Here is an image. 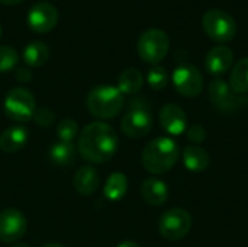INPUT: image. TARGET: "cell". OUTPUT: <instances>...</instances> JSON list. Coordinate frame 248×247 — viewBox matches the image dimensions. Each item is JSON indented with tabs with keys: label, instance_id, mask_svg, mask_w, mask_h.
Returning a JSON list of instances; mask_svg holds the SVG:
<instances>
[{
	"label": "cell",
	"instance_id": "6da1fadb",
	"mask_svg": "<svg viewBox=\"0 0 248 247\" xmlns=\"http://www.w3.org/2000/svg\"><path fill=\"white\" fill-rule=\"evenodd\" d=\"M77 150L89 163H105L110 160L118 150V134L113 127L103 121L92 122L81 130Z\"/></svg>",
	"mask_w": 248,
	"mask_h": 247
},
{
	"label": "cell",
	"instance_id": "7a4b0ae2",
	"mask_svg": "<svg viewBox=\"0 0 248 247\" xmlns=\"http://www.w3.org/2000/svg\"><path fill=\"white\" fill-rule=\"evenodd\" d=\"M180 157L177 143L170 137H158L151 140L142 150V166L153 175L167 173L174 167Z\"/></svg>",
	"mask_w": 248,
	"mask_h": 247
},
{
	"label": "cell",
	"instance_id": "3957f363",
	"mask_svg": "<svg viewBox=\"0 0 248 247\" xmlns=\"http://www.w3.org/2000/svg\"><path fill=\"white\" fill-rule=\"evenodd\" d=\"M125 98L121 90L110 84H100L93 87L86 99L89 112L99 119H112L124 108Z\"/></svg>",
	"mask_w": 248,
	"mask_h": 247
},
{
	"label": "cell",
	"instance_id": "277c9868",
	"mask_svg": "<svg viewBox=\"0 0 248 247\" xmlns=\"http://www.w3.org/2000/svg\"><path fill=\"white\" fill-rule=\"evenodd\" d=\"M169 48H170V39L167 33L158 28H151L144 31L137 44L138 55L141 57V60L154 66H157L160 61L166 58Z\"/></svg>",
	"mask_w": 248,
	"mask_h": 247
},
{
	"label": "cell",
	"instance_id": "5b68a950",
	"mask_svg": "<svg viewBox=\"0 0 248 247\" xmlns=\"http://www.w3.org/2000/svg\"><path fill=\"white\" fill-rule=\"evenodd\" d=\"M153 128V115L144 100L137 99L131 102L128 112L121 121V130L131 138H142L150 134Z\"/></svg>",
	"mask_w": 248,
	"mask_h": 247
},
{
	"label": "cell",
	"instance_id": "8992f818",
	"mask_svg": "<svg viewBox=\"0 0 248 247\" xmlns=\"http://www.w3.org/2000/svg\"><path fill=\"white\" fill-rule=\"evenodd\" d=\"M4 114L9 119L16 122H28L33 118L36 111V102L33 95L25 87L12 89L3 103Z\"/></svg>",
	"mask_w": 248,
	"mask_h": 247
},
{
	"label": "cell",
	"instance_id": "52a82bcc",
	"mask_svg": "<svg viewBox=\"0 0 248 247\" xmlns=\"http://www.w3.org/2000/svg\"><path fill=\"white\" fill-rule=\"evenodd\" d=\"M202 26L206 35L217 42H228L237 33L235 19L221 9L208 10L202 17Z\"/></svg>",
	"mask_w": 248,
	"mask_h": 247
},
{
	"label": "cell",
	"instance_id": "ba28073f",
	"mask_svg": "<svg viewBox=\"0 0 248 247\" xmlns=\"http://www.w3.org/2000/svg\"><path fill=\"white\" fill-rule=\"evenodd\" d=\"M192 229V217L183 208H171L166 211L158 223L160 234L170 242L185 239Z\"/></svg>",
	"mask_w": 248,
	"mask_h": 247
},
{
	"label": "cell",
	"instance_id": "9c48e42d",
	"mask_svg": "<svg viewBox=\"0 0 248 247\" xmlns=\"http://www.w3.org/2000/svg\"><path fill=\"white\" fill-rule=\"evenodd\" d=\"M208 93H209V99L212 105L217 106V109L222 112H234L238 108L248 103L247 98H244L243 95H237L231 89L230 83H227L225 80L219 77L211 82Z\"/></svg>",
	"mask_w": 248,
	"mask_h": 247
},
{
	"label": "cell",
	"instance_id": "30bf717a",
	"mask_svg": "<svg viewBox=\"0 0 248 247\" xmlns=\"http://www.w3.org/2000/svg\"><path fill=\"white\" fill-rule=\"evenodd\" d=\"M174 89L185 98H196L203 89L202 73L192 64H180L174 68L173 76Z\"/></svg>",
	"mask_w": 248,
	"mask_h": 247
},
{
	"label": "cell",
	"instance_id": "8fae6325",
	"mask_svg": "<svg viewBox=\"0 0 248 247\" xmlns=\"http://www.w3.org/2000/svg\"><path fill=\"white\" fill-rule=\"evenodd\" d=\"M26 233V218L15 208H7L0 213V240L3 243H15Z\"/></svg>",
	"mask_w": 248,
	"mask_h": 247
},
{
	"label": "cell",
	"instance_id": "7c38bea8",
	"mask_svg": "<svg viewBox=\"0 0 248 247\" xmlns=\"http://www.w3.org/2000/svg\"><path fill=\"white\" fill-rule=\"evenodd\" d=\"M58 22V12L49 3H36L28 13V25L36 33H46L54 29Z\"/></svg>",
	"mask_w": 248,
	"mask_h": 247
},
{
	"label": "cell",
	"instance_id": "4fadbf2b",
	"mask_svg": "<svg viewBox=\"0 0 248 247\" xmlns=\"http://www.w3.org/2000/svg\"><path fill=\"white\" fill-rule=\"evenodd\" d=\"M160 125L170 135H180L187 130L186 112L176 103H167L160 109Z\"/></svg>",
	"mask_w": 248,
	"mask_h": 247
},
{
	"label": "cell",
	"instance_id": "5bb4252c",
	"mask_svg": "<svg viewBox=\"0 0 248 247\" xmlns=\"http://www.w3.org/2000/svg\"><path fill=\"white\" fill-rule=\"evenodd\" d=\"M234 63V52L227 45H218L209 49L205 57V68L212 76H221L227 73Z\"/></svg>",
	"mask_w": 248,
	"mask_h": 247
},
{
	"label": "cell",
	"instance_id": "9a60e30c",
	"mask_svg": "<svg viewBox=\"0 0 248 247\" xmlns=\"http://www.w3.org/2000/svg\"><path fill=\"white\" fill-rule=\"evenodd\" d=\"M141 195L144 201L153 207H160L166 204L169 198V188L166 182L158 178H148L141 185Z\"/></svg>",
	"mask_w": 248,
	"mask_h": 247
},
{
	"label": "cell",
	"instance_id": "2e32d148",
	"mask_svg": "<svg viewBox=\"0 0 248 247\" xmlns=\"http://www.w3.org/2000/svg\"><path fill=\"white\" fill-rule=\"evenodd\" d=\"M73 185H74V189L83 197H89L94 194L100 185V178H99L97 170L93 166L80 167L77 173L74 175Z\"/></svg>",
	"mask_w": 248,
	"mask_h": 247
},
{
	"label": "cell",
	"instance_id": "e0dca14e",
	"mask_svg": "<svg viewBox=\"0 0 248 247\" xmlns=\"http://www.w3.org/2000/svg\"><path fill=\"white\" fill-rule=\"evenodd\" d=\"M29 134L25 127L16 125L6 128L0 134V150L3 153H16L26 146Z\"/></svg>",
	"mask_w": 248,
	"mask_h": 247
},
{
	"label": "cell",
	"instance_id": "ac0fdd59",
	"mask_svg": "<svg viewBox=\"0 0 248 247\" xmlns=\"http://www.w3.org/2000/svg\"><path fill=\"white\" fill-rule=\"evenodd\" d=\"M182 157H183L185 167L190 172H203L209 167L211 163L209 153L205 148L195 144L185 147Z\"/></svg>",
	"mask_w": 248,
	"mask_h": 247
},
{
	"label": "cell",
	"instance_id": "d6986e66",
	"mask_svg": "<svg viewBox=\"0 0 248 247\" xmlns=\"http://www.w3.org/2000/svg\"><path fill=\"white\" fill-rule=\"evenodd\" d=\"M126 192H128V178L122 172H113L105 183L103 195L106 197V199L116 202L121 201L126 195Z\"/></svg>",
	"mask_w": 248,
	"mask_h": 247
},
{
	"label": "cell",
	"instance_id": "ffe728a7",
	"mask_svg": "<svg viewBox=\"0 0 248 247\" xmlns=\"http://www.w3.org/2000/svg\"><path fill=\"white\" fill-rule=\"evenodd\" d=\"M23 61L29 67H41L49 58V48L41 41H32L23 48Z\"/></svg>",
	"mask_w": 248,
	"mask_h": 247
},
{
	"label": "cell",
	"instance_id": "44dd1931",
	"mask_svg": "<svg viewBox=\"0 0 248 247\" xmlns=\"http://www.w3.org/2000/svg\"><path fill=\"white\" fill-rule=\"evenodd\" d=\"M49 159L58 167L71 166L74 159H76V147H74V144L73 143L57 141L49 150Z\"/></svg>",
	"mask_w": 248,
	"mask_h": 247
},
{
	"label": "cell",
	"instance_id": "7402d4cb",
	"mask_svg": "<svg viewBox=\"0 0 248 247\" xmlns=\"http://www.w3.org/2000/svg\"><path fill=\"white\" fill-rule=\"evenodd\" d=\"M144 83V77L141 71L137 68H126L118 77V89L122 95H134L137 93Z\"/></svg>",
	"mask_w": 248,
	"mask_h": 247
},
{
	"label": "cell",
	"instance_id": "603a6c76",
	"mask_svg": "<svg viewBox=\"0 0 248 247\" xmlns=\"http://www.w3.org/2000/svg\"><path fill=\"white\" fill-rule=\"evenodd\" d=\"M230 86L237 95L248 93V57L241 58L230 74Z\"/></svg>",
	"mask_w": 248,
	"mask_h": 247
},
{
	"label": "cell",
	"instance_id": "cb8c5ba5",
	"mask_svg": "<svg viewBox=\"0 0 248 247\" xmlns=\"http://www.w3.org/2000/svg\"><path fill=\"white\" fill-rule=\"evenodd\" d=\"M78 124L73 118H62L57 125V137L60 141L73 143L78 135Z\"/></svg>",
	"mask_w": 248,
	"mask_h": 247
},
{
	"label": "cell",
	"instance_id": "d4e9b609",
	"mask_svg": "<svg viewBox=\"0 0 248 247\" xmlns=\"http://www.w3.org/2000/svg\"><path fill=\"white\" fill-rule=\"evenodd\" d=\"M147 83L154 89V90H163L167 83H169V74L166 71L164 67L161 66H153L150 70H148V74H147Z\"/></svg>",
	"mask_w": 248,
	"mask_h": 247
},
{
	"label": "cell",
	"instance_id": "484cf974",
	"mask_svg": "<svg viewBox=\"0 0 248 247\" xmlns=\"http://www.w3.org/2000/svg\"><path fill=\"white\" fill-rule=\"evenodd\" d=\"M19 63V54L15 48L7 45H0V73H7L13 70Z\"/></svg>",
	"mask_w": 248,
	"mask_h": 247
},
{
	"label": "cell",
	"instance_id": "4316f807",
	"mask_svg": "<svg viewBox=\"0 0 248 247\" xmlns=\"http://www.w3.org/2000/svg\"><path fill=\"white\" fill-rule=\"evenodd\" d=\"M186 135H187V138H189L192 143H195V146H196V144H201V143H203V141L206 140V130H205V127L201 125V124H192V125L187 127Z\"/></svg>",
	"mask_w": 248,
	"mask_h": 247
},
{
	"label": "cell",
	"instance_id": "83f0119b",
	"mask_svg": "<svg viewBox=\"0 0 248 247\" xmlns=\"http://www.w3.org/2000/svg\"><path fill=\"white\" fill-rule=\"evenodd\" d=\"M54 112L49 108H38L33 114V121L41 127H51L54 122Z\"/></svg>",
	"mask_w": 248,
	"mask_h": 247
},
{
	"label": "cell",
	"instance_id": "f1b7e54d",
	"mask_svg": "<svg viewBox=\"0 0 248 247\" xmlns=\"http://www.w3.org/2000/svg\"><path fill=\"white\" fill-rule=\"evenodd\" d=\"M16 79H17L19 82H22V83H28V82H31V79H32V73H31L29 68L20 67V68L16 70Z\"/></svg>",
	"mask_w": 248,
	"mask_h": 247
},
{
	"label": "cell",
	"instance_id": "f546056e",
	"mask_svg": "<svg viewBox=\"0 0 248 247\" xmlns=\"http://www.w3.org/2000/svg\"><path fill=\"white\" fill-rule=\"evenodd\" d=\"M23 0H0L1 4H6V6H15V4H19L22 3Z\"/></svg>",
	"mask_w": 248,
	"mask_h": 247
},
{
	"label": "cell",
	"instance_id": "4dcf8cb0",
	"mask_svg": "<svg viewBox=\"0 0 248 247\" xmlns=\"http://www.w3.org/2000/svg\"><path fill=\"white\" fill-rule=\"evenodd\" d=\"M118 247H141L138 243H135V242H131V240H126V242H122L121 245Z\"/></svg>",
	"mask_w": 248,
	"mask_h": 247
},
{
	"label": "cell",
	"instance_id": "1f68e13d",
	"mask_svg": "<svg viewBox=\"0 0 248 247\" xmlns=\"http://www.w3.org/2000/svg\"><path fill=\"white\" fill-rule=\"evenodd\" d=\"M42 247H64L62 245H58V243H48V245H44Z\"/></svg>",
	"mask_w": 248,
	"mask_h": 247
},
{
	"label": "cell",
	"instance_id": "d6a6232c",
	"mask_svg": "<svg viewBox=\"0 0 248 247\" xmlns=\"http://www.w3.org/2000/svg\"><path fill=\"white\" fill-rule=\"evenodd\" d=\"M12 247H29L28 245H15V246H12Z\"/></svg>",
	"mask_w": 248,
	"mask_h": 247
},
{
	"label": "cell",
	"instance_id": "836d02e7",
	"mask_svg": "<svg viewBox=\"0 0 248 247\" xmlns=\"http://www.w3.org/2000/svg\"><path fill=\"white\" fill-rule=\"evenodd\" d=\"M0 36H1V25H0Z\"/></svg>",
	"mask_w": 248,
	"mask_h": 247
}]
</instances>
